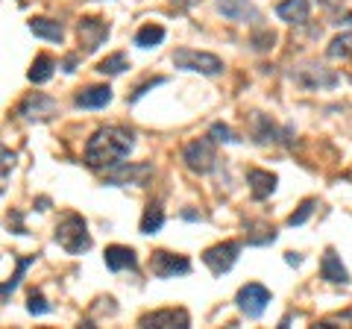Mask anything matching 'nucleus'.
Masks as SVG:
<instances>
[{
    "instance_id": "obj_1",
    "label": "nucleus",
    "mask_w": 352,
    "mask_h": 329,
    "mask_svg": "<svg viewBox=\"0 0 352 329\" xmlns=\"http://www.w3.org/2000/svg\"><path fill=\"white\" fill-rule=\"evenodd\" d=\"M135 145V133L126 127H100L85 145V164L91 171L118 168Z\"/></svg>"
},
{
    "instance_id": "obj_2",
    "label": "nucleus",
    "mask_w": 352,
    "mask_h": 329,
    "mask_svg": "<svg viewBox=\"0 0 352 329\" xmlns=\"http://www.w3.org/2000/svg\"><path fill=\"white\" fill-rule=\"evenodd\" d=\"M53 238H56V244L62 250H68V253H85V250H91V235H88V224L82 215H65L62 221L56 224V233H53Z\"/></svg>"
},
{
    "instance_id": "obj_3",
    "label": "nucleus",
    "mask_w": 352,
    "mask_h": 329,
    "mask_svg": "<svg viewBox=\"0 0 352 329\" xmlns=\"http://www.w3.org/2000/svg\"><path fill=\"white\" fill-rule=\"evenodd\" d=\"M291 80L305 92H320V89H332V85H338V74L332 68H326V65L302 62L300 68L291 71Z\"/></svg>"
},
{
    "instance_id": "obj_4",
    "label": "nucleus",
    "mask_w": 352,
    "mask_h": 329,
    "mask_svg": "<svg viewBox=\"0 0 352 329\" xmlns=\"http://www.w3.org/2000/svg\"><path fill=\"white\" fill-rule=\"evenodd\" d=\"M173 65L185 71H200L206 76H214L223 71V62H220L214 53H203V50H191V47H179L173 53Z\"/></svg>"
},
{
    "instance_id": "obj_5",
    "label": "nucleus",
    "mask_w": 352,
    "mask_h": 329,
    "mask_svg": "<svg viewBox=\"0 0 352 329\" xmlns=\"http://www.w3.org/2000/svg\"><path fill=\"white\" fill-rule=\"evenodd\" d=\"M150 270L159 279H173V277H182V273H191V262L179 253H170V250H156L150 256Z\"/></svg>"
},
{
    "instance_id": "obj_6",
    "label": "nucleus",
    "mask_w": 352,
    "mask_h": 329,
    "mask_svg": "<svg viewBox=\"0 0 352 329\" xmlns=\"http://www.w3.org/2000/svg\"><path fill=\"white\" fill-rule=\"evenodd\" d=\"M182 159H185V164H188V171L208 173V171L214 168V162H217L212 138H197V141H191V145H185Z\"/></svg>"
},
{
    "instance_id": "obj_7",
    "label": "nucleus",
    "mask_w": 352,
    "mask_h": 329,
    "mask_svg": "<svg viewBox=\"0 0 352 329\" xmlns=\"http://www.w3.org/2000/svg\"><path fill=\"white\" fill-rule=\"evenodd\" d=\"M235 303L247 317H261L264 309H267V303H270V291L258 282H247V285H241Z\"/></svg>"
},
{
    "instance_id": "obj_8",
    "label": "nucleus",
    "mask_w": 352,
    "mask_h": 329,
    "mask_svg": "<svg viewBox=\"0 0 352 329\" xmlns=\"http://www.w3.org/2000/svg\"><path fill=\"white\" fill-rule=\"evenodd\" d=\"M241 253V244L238 241H220V244L208 247L203 253V262L208 265V270L214 273V277H223V273L235 265V259Z\"/></svg>"
},
{
    "instance_id": "obj_9",
    "label": "nucleus",
    "mask_w": 352,
    "mask_h": 329,
    "mask_svg": "<svg viewBox=\"0 0 352 329\" xmlns=\"http://www.w3.org/2000/svg\"><path fill=\"white\" fill-rule=\"evenodd\" d=\"M76 36H80L82 53H94L100 45H106L109 39V24L103 18H82L80 27H76Z\"/></svg>"
},
{
    "instance_id": "obj_10",
    "label": "nucleus",
    "mask_w": 352,
    "mask_h": 329,
    "mask_svg": "<svg viewBox=\"0 0 352 329\" xmlns=\"http://www.w3.org/2000/svg\"><path fill=\"white\" fill-rule=\"evenodd\" d=\"M138 326H159V329H188L191 326V315L185 309H159V312H150L138 321Z\"/></svg>"
},
{
    "instance_id": "obj_11",
    "label": "nucleus",
    "mask_w": 352,
    "mask_h": 329,
    "mask_svg": "<svg viewBox=\"0 0 352 329\" xmlns=\"http://www.w3.org/2000/svg\"><path fill=\"white\" fill-rule=\"evenodd\" d=\"M56 100L53 97H47L44 92H32L24 103H21V115H24L27 120H47L56 115Z\"/></svg>"
},
{
    "instance_id": "obj_12",
    "label": "nucleus",
    "mask_w": 352,
    "mask_h": 329,
    "mask_svg": "<svg viewBox=\"0 0 352 329\" xmlns=\"http://www.w3.org/2000/svg\"><path fill=\"white\" fill-rule=\"evenodd\" d=\"M153 177V164H135V168H126L124 162L112 168V173H106V182L109 185H124V182H132V185H147V180Z\"/></svg>"
},
{
    "instance_id": "obj_13",
    "label": "nucleus",
    "mask_w": 352,
    "mask_h": 329,
    "mask_svg": "<svg viewBox=\"0 0 352 329\" xmlns=\"http://www.w3.org/2000/svg\"><path fill=\"white\" fill-rule=\"evenodd\" d=\"M217 9L223 12L226 18L232 21H244V24H256V21L261 18L258 9L250 3V0H217Z\"/></svg>"
},
{
    "instance_id": "obj_14",
    "label": "nucleus",
    "mask_w": 352,
    "mask_h": 329,
    "mask_svg": "<svg viewBox=\"0 0 352 329\" xmlns=\"http://www.w3.org/2000/svg\"><path fill=\"white\" fill-rule=\"evenodd\" d=\"M106 268L109 270H135L138 268V259H135V250L132 247H120V244H112V247H106Z\"/></svg>"
},
{
    "instance_id": "obj_15",
    "label": "nucleus",
    "mask_w": 352,
    "mask_h": 329,
    "mask_svg": "<svg viewBox=\"0 0 352 329\" xmlns=\"http://www.w3.org/2000/svg\"><path fill=\"white\" fill-rule=\"evenodd\" d=\"M247 182H250V191L256 200H264V197H270L273 191H276V173L270 171H261V168H250L247 171Z\"/></svg>"
},
{
    "instance_id": "obj_16",
    "label": "nucleus",
    "mask_w": 352,
    "mask_h": 329,
    "mask_svg": "<svg viewBox=\"0 0 352 329\" xmlns=\"http://www.w3.org/2000/svg\"><path fill=\"white\" fill-rule=\"evenodd\" d=\"M250 136H252L256 145H273L276 136H279V129H276V124H273L267 115L252 112V118H250Z\"/></svg>"
},
{
    "instance_id": "obj_17",
    "label": "nucleus",
    "mask_w": 352,
    "mask_h": 329,
    "mask_svg": "<svg viewBox=\"0 0 352 329\" xmlns=\"http://www.w3.org/2000/svg\"><path fill=\"white\" fill-rule=\"evenodd\" d=\"M74 103L80 109H103L112 103V89H109V85H88L85 92L74 97Z\"/></svg>"
},
{
    "instance_id": "obj_18",
    "label": "nucleus",
    "mask_w": 352,
    "mask_h": 329,
    "mask_svg": "<svg viewBox=\"0 0 352 329\" xmlns=\"http://www.w3.org/2000/svg\"><path fill=\"white\" fill-rule=\"evenodd\" d=\"M320 273H323V279L332 282V285H346V282H349V273H346L344 265H340V256L335 253V247H326Z\"/></svg>"
},
{
    "instance_id": "obj_19",
    "label": "nucleus",
    "mask_w": 352,
    "mask_h": 329,
    "mask_svg": "<svg viewBox=\"0 0 352 329\" xmlns=\"http://www.w3.org/2000/svg\"><path fill=\"white\" fill-rule=\"evenodd\" d=\"M276 15L294 27H302L308 21V15H311V6H308V0H282L276 6Z\"/></svg>"
},
{
    "instance_id": "obj_20",
    "label": "nucleus",
    "mask_w": 352,
    "mask_h": 329,
    "mask_svg": "<svg viewBox=\"0 0 352 329\" xmlns=\"http://www.w3.org/2000/svg\"><path fill=\"white\" fill-rule=\"evenodd\" d=\"M30 30L36 32L38 39H44V41H62L65 39L62 24H59V21H50V18H32Z\"/></svg>"
},
{
    "instance_id": "obj_21",
    "label": "nucleus",
    "mask_w": 352,
    "mask_h": 329,
    "mask_svg": "<svg viewBox=\"0 0 352 329\" xmlns=\"http://www.w3.org/2000/svg\"><path fill=\"white\" fill-rule=\"evenodd\" d=\"M53 68H56V62H53L47 53H38L36 56V62H32V68H30V83H36V85H41V83H47L50 76H53Z\"/></svg>"
},
{
    "instance_id": "obj_22",
    "label": "nucleus",
    "mask_w": 352,
    "mask_h": 329,
    "mask_svg": "<svg viewBox=\"0 0 352 329\" xmlns=\"http://www.w3.org/2000/svg\"><path fill=\"white\" fill-rule=\"evenodd\" d=\"M32 262H36V256H18V270H15L12 277H9V279L3 282V288H0V300H3V303H9V294H12V291L18 288L21 277H24V270L32 265Z\"/></svg>"
},
{
    "instance_id": "obj_23",
    "label": "nucleus",
    "mask_w": 352,
    "mask_h": 329,
    "mask_svg": "<svg viewBox=\"0 0 352 329\" xmlns=\"http://www.w3.org/2000/svg\"><path fill=\"white\" fill-rule=\"evenodd\" d=\"M162 39H164V27H159V24H144L135 32L138 47H156V45H162Z\"/></svg>"
},
{
    "instance_id": "obj_24",
    "label": "nucleus",
    "mask_w": 352,
    "mask_h": 329,
    "mask_svg": "<svg viewBox=\"0 0 352 329\" xmlns=\"http://www.w3.org/2000/svg\"><path fill=\"white\" fill-rule=\"evenodd\" d=\"M329 59H349L352 56V32H340L332 39V45L326 47Z\"/></svg>"
},
{
    "instance_id": "obj_25",
    "label": "nucleus",
    "mask_w": 352,
    "mask_h": 329,
    "mask_svg": "<svg viewBox=\"0 0 352 329\" xmlns=\"http://www.w3.org/2000/svg\"><path fill=\"white\" fill-rule=\"evenodd\" d=\"M164 224V212L159 209V206H147L144 209V217H141V233L144 235H153V233H159Z\"/></svg>"
},
{
    "instance_id": "obj_26",
    "label": "nucleus",
    "mask_w": 352,
    "mask_h": 329,
    "mask_svg": "<svg viewBox=\"0 0 352 329\" xmlns=\"http://www.w3.org/2000/svg\"><path fill=\"white\" fill-rule=\"evenodd\" d=\"M129 68L126 62V53H112V56H106L100 65H97V71L106 74V76H115V74H124Z\"/></svg>"
},
{
    "instance_id": "obj_27",
    "label": "nucleus",
    "mask_w": 352,
    "mask_h": 329,
    "mask_svg": "<svg viewBox=\"0 0 352 329\" xmlns=\"http://www.w3.org/2000/svg\"><path fill=\"white\" fill-rule=\"evenodd\" d=\"M314 206H317L314 200H302V203H300V209H296V212H294V215L288 217V224H291V226H300V224H305L308 217H311Z\"/></svg>"
},
{
    "instance_id": "obj_28",
    "label": "nucleus",
    "mask_w": 352,
    "mask_h": 329,
    "mask_svg": "<svg viewBox=\"0 0 352 329\" xmlns=\"http://www.w3.org/2000/svg\"><path fill=\"white\" fill-rule=\"evenodd\" d=\"M273 41H276V32H273V30H258V32H252V47H256V50H270Z\"/></svg>"
},
{
    "instance_id": "obj_29",
    "label": "nucleus",
    "mask_w": 352,
    "mask_h": 329,
    "mask_svg": "<svg viewBox=\"0 0 352 329\" xmlns=\"http://www.w3.org/2000/svg\"><path fill=\"white\" fill-rule=\"evenodd\" d=\"M27 309H30L32 315H47V312L53 309V306H50L47 300H44L38 291H32V294H30V300H27Z\"/></svg>"
},
{
    "instance_id": "obj_30",
    "label": "nucleus",
    "mask_w": 352,
    "mask_h": 329,
    "mask_svg": "<svg viewBox=\"0 0 352 329\" xmlns=\"http://www.w3.org/2000/svg\"><path fill=\"white\" fill-rule=\"evenodd\" d=\"M212 136H214L217 141H238L235 133H232V129H229L226 124H212Z\"/></svg>"
},
{
    "instance_id": "obj_31",
    "label": "nucleus",
    "mask_w": 352,
    "mask_h": 329,
    "mask_svg": "<svg viewBox=\"0 0 352 329\" xmlns=\"http://www.w3.org/2000/svg\"><path fill=\"white\" fill-rule=\"evenodd\" d=\"M162 83H164V80H162V76H156V80H153V83H144V85H138V92H135V94H132V97H129V100H138V97H141V94H147V92L153 89V85H162Z\"/></svg>"
},
{
    "instance_id": "obj_32",
    "label": "nucleus",
    "mask_w": 352,
    "mask_h": 329,
    "mask_svg": "<svg viewBox=\"0 0 352 329\" xmlns=\"http://www.w3.org/2000/svg\"><path fill=\"white\" fill-rule=\"evenodd\" d=\"M9 164H12V153L3 150V189H6V182H9Z\"/></svg>"
},
{
    "instance_id": "obj_33",
    "label": "nucleus",
    "mask_w": 352,
    "mask_h": 329,
    "mask_svg": "<svg viewBox=\"0 0 352 329\" xmlns=\"http://www.w3.org/2000/svg\"><path fill=\"white\" fill-rule=\"evenodd\" d=\"M288 265H300V253H288Z\"/></svg>"
}]
</instances>
